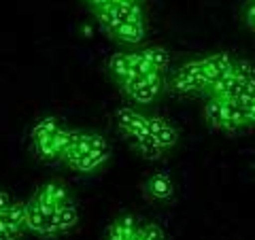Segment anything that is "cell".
Masks as SVG:
<instances>
[{
    "instance_id": "obj_1",
    "label": "cell",
    "mask_w": 255,
    "mask_h": 240,
    "mask_svg": "<svg viewBox=\"0 0 255 240\" xmlns=\"http://www.w3.org/2000/svg\"><path fill=\"white\" fill-rule=\"evenodd\" d=\"M124 92L130 96L138 105H151L157 94L162 92V73H151V75H136L130 73L122 83Z\"/></svg>"
},
{
    "instance_id": "obj_25",
    "label": "cell",
    "mask_w": 255,
    "mask_h": 240,
    "mask_svg": "<svg viewBox=\"0 0 255 240\" xmlns=\"http://www.w3.org/2000/svg\"><path fill=\"white\" fill-rule=\"evenodd\" d=\"M9 202H11V196L4 194V191H0V213L6 209V204H9Z\"/></svg>"
},
{
    "instance_id": "obj_24",
    "label": "cell",
    "mask_w": 255,
    "mask_h": 240,
    "mask_svg": "<svg viewBox=\"0 0 255 240\" xmlns=\"http://www.w3.org/2000/svg\"><path fill=\"white\" fill-rule=\"evenodd\" d=\"M245 19H247V26H249L251 30H255V4L253 2L249 4V9H247V17Z\"/></svg>"
},
{
    "instance_id": "obj_19",
    "label": "cell",
    "mask_w": 255,
    "mask_h": 240,
    "mask_svg": "<svg viewBox=\"0 0 255 240\" xmlns=\"http://www.w3.org/2000/svg\"><path fill=\"white\" fill-rule=\"evenodd\" d=\"M111 6L122 17V21H145V13L138 0H115Z\"/></svg>"
},
{
    "instance_id": "obj_22",
    "label": "cell",
    "mask_w": 255,
    "mask_h": 240,
    "mask_svg": "<svg viewBox=\"0 0 255 240\" xmlns=\"http://www.w3.org/2000/svg\"><path fill=\"white\" fill-rule=\"evenodd\" d=\"M241 105L247 109V117H249L251 125H255V100H247V102H241Z\"/></svg>"
},
{
    "instance_id": "obj_17",
    "label": "cell",
    "mask_w": 255,
    "mask_h": 240,
    "mask_svg": "<svg viewBox=\"0 0 255 240\" xmlns=\"http://www.w3.org/2000/svg\"><path fill=\"white\" fill-rule=\"evenodd\" d=\"M223 107H226V117H228V123H230V132L238 130V127H245V125H251L249 117H247V109L238 100H223Z\"/></svg>"
},
{
    "instance_id": "obj_13",
    "label": "cell",
    "mask_w": 255,
    "mask_h": 240,
    "mask_svg": "<svg viewBox=\"0 0 255 240\" xmlns=\"http://www.w3.org/2000/svg\"><path fill=\"white\" fill-rule=\"evenodd\" d=\"M53 221H55V234H64V232L73 230L77 223H79V211H77V204L73 202V198L68 202H64L58 211L53 215Z\"/></svg>"
},
{
    "instance_id": "obj_28",
    "label": "cell",
    "mask_w": 255,
    "mask_h": 240,
    "mask_svg": "<svg viewBox=\"0 0 255 240\" xmlns=\"http://www.w3.org/2000/svg\"><path fill=\"white\" fill-rule=\"evenodd\" d=\"M138 2H140V0H138Z\"/></svg>"
},
{
    "instance_id": "obj_2",
    "label": "cell",
    "mask_w": 255,
    "mask_h": 240,
    "mask_svg": "<svg viewBox=\"0 0 255 240\" xmlns=\"http://www.w3.org/2000/svg\"><path fill=\"white\" fill-rule=\"evenodd\" d=\"M172 90L177 94H194L206 90V79H204V60H191L185 62L179 68V73L172 79Z\"/></svg>"
},
{
    "instance_id": "obj_14",
    "label": "cell",
    "mask_w": 255,
    "mask_h": 240,
    "mask_svg": "<svg viewBox=\"0 0 255 240\" xmlns=\"http://www.w3.org/2000/svg\"><path fill=\"white\" fill-rule=\"evenodd\" d=\"M0 217H2L6 221V226L19 236L21 232L26 230V204L19 202V200H11V202L6 204V209L0 213Z\"/></svg>"
},
{
    "instance_id": "obj_7",
    "label": "cell",
    "mask_w": 255,
    "mask_h": 240,
    "mask_svg": "<svg viewBox=\"0 0 255 240\" xmlns=\"http://www.w3.org/2000/svg\"><path fill=\"white\" fill-rule=\"evenodd\" d=\"M149 134L153 136V138L166 151L172 149L174 145H177V140H179L177 130H174V127L166 121V119H162V117H149Z\"/></svg>"
},
{
    "instance_id": "obj_10",
    "label": "cell",
    "mask_w": 255,
    "mask_h": 240,
    "mask_svg": "<svg viewBox=\"0 0 255 240\" xmlns=\"http://www.w3.org/2000/svg\"><path fill=\"white\" fill-rule=\"evenodd\" d=\"M204 119L206 123L215 130H226L230 132V123L226 117V107H223V100L217 96H211V100L204 105Z\"/></svg>"
},
{
    "instance_id": "obj_4",
    "label": "cell",
    "mask_w": 255,
    "mask_h": 240,
    "mask_svg": "<svg viewBox=\"0 0 255 240\" xmlns=\"http://www.w3.org/2000/svg\"><path fill=\"white\" fill-rule=\"evenodd\" d=\"M204 60V79H206V90H213L215 85H217L219 81L226 75H230L236 66V60L232 58L230 53H211L206 55Z\"/></svg>"
},
{
    "instance_id": "obj_15",
    "label": "cell",
    "mask_w": 255,
    "mask_h": 240,
    "mask_svg": "<svg viewBox=\"0 0 255 240\" xmlns=\"http://www.w3.org/2000/svg\"><path fill=\"white\" fill-rule=\"evenodd\" d=\"M115 41L126 43V45H138L145 38V21H124L113 34Z\"/></svg>"
},
{
    "instance_id": "obj_20",
    "label": "cell",
    "mask_w": 255,
    "mask_h": 240,
    "mask_svg": "<svg viewBox=\"0 0 255 240\" xmlns=\"http://www.w3.org/2000/svg\"><path fill=\"white\" fill-rule=\"evenodd\" d=\"M142 58H145L149 64H151V68L155 70V73H162L164 75V70L168 68V64H170V55L166 49H162V47H147V49H142Z\"/></svg>"
},
{
    "instance_id": "obj_16",
    "label": "cell",
    "mask_w": 255,
    "mask_h": 240,
    "mask_svg": "<svg viewBox=\"0 0 255 240\" xmlns=\"http://www.w3.org/2000/svg\"><path fill=\"white\" fill-rule=\"evenodd\" d=\"M60 130H62V123L55 117H43L32 127V145H41L45 140H51Z\"/></svg>"
},
{
    "instance_id": "obj_8",
    "label": "cell",
    "mask_w": 255,
    "mask_h": 240,
    "mask_svg": "<svg viewBox=\"0 0 255 240\" xmlns=\"http://www.w3.org/2000/svg\"><path fill=\"white\" fill-rule=\"evenodd\" d=\"M145 191L153 200H170L174 196V183L166 172H155L153 177H149L145 183Z\"/></svg>"
},
{
    "instance_id": "obj_23",
    "label": "cell",
    "mask_w": 255,
    "mask_h": 240,
    "mask_svg": "<svg viewBox=\"0 0 255 240\" xmlns=\"http://www.w3.org/2000/svg\"><path fill=\"white\" fill-rule=\"evenodd\" d=\"M115 0H87V4L92 6L94 11H100V9H105V6H111Z\"/></svg>"
},
{
    "instance_id": "obj_27",
    "label": "cell",
    "mask_w": 255,
    "mask_h": 240,
    "mask_svg": "<svg viewBox=\"0 0 255 240\" xmlns=\"http://www.w3.org/2000/svg\"><path fill=\"white\" fill-rule=\"evenodd\" d=\"M136 236H138V234H136ZM134 240H136V238H134Z\"/></svg>"
},
{
    "instance_id": "obj_21",
    "label": "cell",
    "mask_w": 255,
    "mask_h": 240,
    "mask_svg": "<svg viewBox=\"0 0 255 240\" xmlns=\"http://www.w3.org/2000/svg\"><path fill=\"white\" fill-rule=\"evenodd\" d=\"M136 240H166V234L157 223H145V226H138Z\"/></svg>"
},
{
    "instance_id": "obj_26",
    "label": "cell",
    "mask_w": 255,
    "mask_h": 240,
    "mask_svg": "<svg viewBox=\"0 0 255 240\" xmlns=\"http://www.w3.org/2000/svg\"><path fill=\"white\" fill-rule=\"evenodd\" d=\"M251 2H253V4H255V0H251Z\"/></svg>"
},
{
    "instance_id": "obj_3",
    "label": "cell",
    "mask_w": 255,
    "mask_h": 240,
    "mask_svg": "<svg viewBox=\"0 0 255 240\" xmlns=\"http://www.w3.org/2000/svg\"><path fill=\"white\" fill-rule=\"evenodd\" d=\"M53 211L45 209L43 204H38V200L32 196L26 202V230L34 232L38 236L51 238L55 234V221H53Z\"/></svg>"
},
{
    "instance_id": "obj_18",
    "label": "cell",
    "mask_w": 255,
    "mask_h": 240,
    "mask_svg": "<svg viewBox=\"0 0 255 240\" xmlns=\"http://www.w3.org/2000/svg\"><path fill=\"white\" fill-rule=\"evenodd\" d=\"M132 66H134V53H115L109 60V73L113 75L117 83H122L132 73Z\"/></svg>"
},
{
    "instance_id": "obj_6",
    "label": "cell",
    "mask_w": 255,
    "mask_h": 240,
    "mask_svg": "<svg viewBox=\"0 0 255 240\" xmlns=\"http://www.w3.org/2000/svg\"><path fill=\"white\" fill-rule=\"evenodd\" d=\"M34 198L38 200V204H43L45 209H49V211L55 213L64 202H68L70 200V194H68V189L64 187L62 183H47V185H43L41 189L36 191Z\"/></svg>"
},
{
    "instance_id": "obj_12",
    "label": "cell",
    "mask_w": 255,
    "mask_h": 240,
    "mask_svg": "<svg viewBox=\"0 0 255 240\" xmlns=\"http://www.w3.org/2000/svg\"><path fill=\"white\" fill-rule=\"evenodd\" d=\"M111 157V151H85V153L75 159L70 168L77 172H83V174H90V172H96L98 168H102Z\"/></svg>"
},
{
    "instance_id": "obj_5",
    "label": "cell",
    "mask_w": 255,
    "mask_h": 240,
    "mask_svg": "<svg viewBox=\"0 0 255 240\" xmlns=\"http://www.w3.org/2000/svg\"><path fill=\"white\" fill-rule=\"evenodd\" d=\"M115 123L128 138L142 134V132H149V117H145L134 109H128V107H122L115 111Z\"/></svg>"
},
{
    "instance_id": "obj_9",
    "label": "cell",
    "mask_w": 255,
    "mask_h": 240,
    "mask_svg": "<svg viewBox=\"0 0 255 240\" xmlns=\"http://www.w3.org/2000/svg\"><path fill=\"white\" fill-rule=\"evenodd\" d=\"M130 142H132V147L136 149L142 157H145V159H151V162H155V159H159V157L166 153V149L159 145V142H157L149 132H142V134L132 136Z\"/></svg>"
},
{
    "instance_id": "obj_11",
    "label": "cell",
    "mask_w": 255,
    "mask_h": 240,
    "mask_svg": "<svg viewBox=\"0 0 255 240\" xmlns=\"http://www.w3.org/2000/svg\"><path fill=\"white\" fill-rule=\"evenodd\" d=\"M138 234V221L136 217L128 215V217H122L113 221L107 230V240H134Z\"/></svg>"
}]
</instances>
